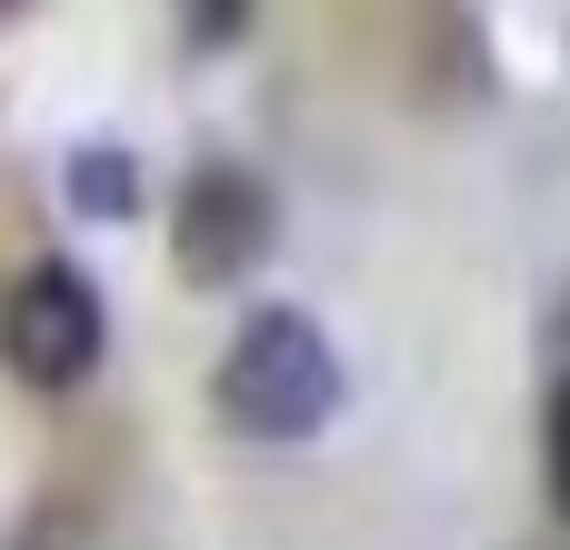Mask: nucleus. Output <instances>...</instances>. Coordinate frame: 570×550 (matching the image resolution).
<instances>
[{
    "label": "nucleus",
    "mask_w": 570,
    "mask_h": 550,
    "mask_svg": "<svg viewBox=\"0 0 570 550\" xmlns=\"http://www.w3.org/2000/svg\"><path fill=\"white\" fill-rule=\"evenodd\" d=\"M541 471H551V511L570 521V381L551 391V421H541Z\"/></svg>",
    "instance_id": "5"
},
{
    "label": "nucleus",
    "mask_w": 570,
    "mask_h": 550,
    "mask_svg": "<svg viewBox=\"0 0 570 550\" xmlns=\"http://www.w3.org/2000/svg\"><path fill=\"white\" fill-rule=\"evenodd\" d=\"M10 10H20V0H0V20H10Z\"/></svg>",
    "instance_id": "7"
},
{
    "label": "nucleus",
    "mask_w": 570,
    "mask_h": 550,
    "mask_svg": "<svg viewBox=\"0 0 570 550\" xmlns=\"http://www.w3.org/2000/svg\"><path fill=\"white\" fill-rule=\"evenodd\" d=\"M271 230H281L271 180L240 170V160H200V170L180 180V210H170V261H180L190 291H230L240 271H261Z\"/></svg>",
    "instance_id": "3"
},
{
    "label": "nucleus",
    "mask_w": 570,
    "mask_h": 550,
    "mask_svg": "<svg viewBox=\"0 0 570 550\" xmlns=\"http://www.w3.org/2000/svg\"><path fill=\"white\" fill-rule=\"evenodd\" d=\"M70 210H80V220H130V210H140V170H130L120 140L70 150Z\"/></svg>",
    "instance_id": "4"
},
{
    "label": "nucleus",
    "mask_w": 570,
    "mask_h": 550,
    "mask_svg": "<svg viewBox=\"0 0 570 550\" xmlns=\"http://www.w3.org/2000/svg\"><path fill=\"white\" fill-rule=\"evenodd\" d=\"M210 411L230 441H261V451H291V441H321L341 421V351L331 331L301 311V301H261L220 371H210Z\"/></svg>",
    "instance_id": "1"
},
{
    "label": "nucleus",
    "mask_w": 570,
    "mask_h": 550,
    "mask_svg": "<svg viewBox=\"0 0 570 550\" xmlns=\"http://www.w3.org/2000/svg\"><path fill=\"white\" fill-rule=\"evenodd\" d=\"M180 30H190L200 50H230V40L250 30V0H180Z\"/></svg>",
    "instance_id": "6"
},
{
    "label": "nucleus",
    "mask_w": 570,
    "mask_h": 550,
    "mask_svg": "<svg viewBox=\"0 0 570 550\" xmlns=\"http://www.w3.org/2000/svg\"><path fill=\"white\" fill-rule=\"evenodd\" d=\"M100 351H110V311H100V291L70 261H40V271L10 281V301H0V361H10V381L80 391L100 371Z\"/></svg>",
    "instance_id": "2"
}]
</instances>
